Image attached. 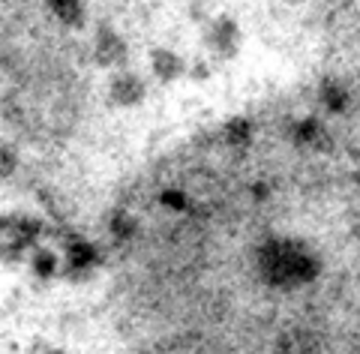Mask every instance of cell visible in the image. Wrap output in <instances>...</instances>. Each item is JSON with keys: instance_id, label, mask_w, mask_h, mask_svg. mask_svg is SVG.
I'll return each instance as SVG.
<instances>
[{"instance_id": "obj_11", "label": "cell", "mask_w": 360, "mask_h": 354, "mask_svg": "<svg viewBox=\"0 0 360 354\" xmlns=\"http://www.w3.org/2000/svg\"><path fill=\"white\" fill-rule=\"evenodd\" d=\"M160 201L165 204L168 210H186V204H189V198H186L184 189H165L162 196H160Z\"/></svg>"}, {"instance_id": "obj_14", "label": "cell", "mask_w": 360, "mask_h": 354, "mask_svg": "<svg viewBox=\"0 0 360 354\" xmlns=\"http://www.w3.org/2000/svg\"><path fill=\"white\" fill-rule=\"evenodd\" d=\"M283 4H288V6H297V4H303V0H283Z\"/></svg>"}, {"instance_id": "obj_6", "label": "cell", "mask_w": 360, "mask_h": 354, "mask_svg": "<svg viewBox=\"0 0 360 354\" xmlns=\"http://www.w3.org/2000/svg\"><path fill=\"white\" fill-rule=\"evenodd\" d=\"M288 139L297 147H312V151H328L330 147V132L321 123V118H315V114H307V118L291 123Z\"/></svg>"}, {"instance_id": "obj_13", "label": "cell", "mask_w": 360, "mask_h": 354, "mask_svg": "<svg viewBox=\"0 0 360 354\" xmlns=\"http://www.w3.org/2000/svg\"><path fill=\"white\" fill-rule=\"evenodd\" d=\"M189 78H195V82H205V78H210V66L205 61H195L193 66H189Z\"/></svg>"}, {"instance_id": "obj_15", "label": "cell", "mask_w": 360, "mask_h": 354, "mask_svg": "<svg viewBox=\"0 0 360 354\" xmlns=\"http://www.w3.org/2000/svg\"><path fill=\"white\" fill-rule=\"evenodd\" d=\"M357 108H360V99H357Z\"/></svg>"}, {"instance_id": "obj_3", "label": "cell", "mask_w": 360, "mask_h": 354, "mask_svg": "<svg viewBox=\"0 0 360 354\" xmlns=\"http://www.w3.org/2000/svg\"><path fill=\"white\" fill-rule=\"evenodd\" d=\"M94 63L103 70H123L129 63V45L117 27L99 25L94 33Z\"/></svg>"}, {"instance_id": "obj_5", "label": "cell", "mask_w": 360, "mask_h": 354, "mask_svg": "<svg viewBox=\"0 0 360 354\" xmlns=\"http://www.w3.org/2000/svg\"><path fill=\"white\" fill-rule=\"evenodd\" d=\"M150 75L160 84H177L180 78L189 75V63L172 45H156L150 51Z\"/></svg>"}, {"instance_id": "obj_4", "label": "cell", "mask_w": 360, "mask_h": 354, "mask_svg": "<svg viewBox=\"0 0 360 354\" xmlns=\"http://www.w3.org/2000/svg\"><path fill=\"white\" fill-rule=\"evenodd\" d=\"M144 96H148V82L132 72L129 66H123V70H115V75H111L108 82V106L111 108H135L141 106Z\"/></svg>"}, {"instance_id": "obj_10", "label": "cell", "mask_w": 360, "mask_h": 354, "mask_svg": "<svg viewBox=\"0 0 360 354\" xmlns=\"http://www.w3.org/2000/svg\"><path fill=\"white\" fill-rule=\"evenodd\" d=\"M66 258H70L72 270H87L94 265V249H90L84 241H75V244H70V249H66Z\"/></svg>"}, {"instance_id": "obj_1", "label": "cell", "mask_w": 360, "mask_h": 354, "mask_svg": "<svg viewBox=\"0 0 360 354\" xmlns=\"http://www.w3.org/2000/svg\"><path fill=\"white\" fill-rule=\"evenodd\" d=\"M262 273L276 285H291L309 282L319 273V265L309 253H303L295 244H270L262 253Z\"/></svg>"}, {"instance_id": "obj_8", "label": "cell", "mask_w": 360, "mask_h": 354, "mask_svg": "<svg viewBox=\"0 0 360 354\" xmlns=\"http://www.w3.org/2000/svg\"><path fill=\"white\" fill-rule=\"evenodd\" d=\"M319 102L328 114L342 118V114H348V108H352V90L342 82H336V78H324L319 84Z\"/></svg>"}, {"instance_id": "obj_7", "label": "cell", "mask_w": 360, "mask_h": 354, "mask_svg": "<svg viewBox=\"0 0 360 354\" xmlns=\"http://www.w3.org/2000/svg\"><path fill=\"white\" fill-rule=\"evenodd\" d=\"M51 18L66 30H82L87 25V6L84 0H45Z\"/></svg>"}, {"instance_id": "obj_12", "label": "cell", "mask_w": 360, "mask_h": 354, "mask_svg": "<svg viewBox=\"0 0 360 354\" xmlns=\"http://www.w3.org/2000/svg\"><path fill=\"white\" fill-rule=\"evenodd\" d=\"M54 267H58V258H54L51 253H37L33 255V270H37L39 277H51Z\"/></svg>"}, {"instance_id": "obj_9", "label": "cell", "mask_w": 360, "mask_h": 354, "mask_svg": "<svg viewBox=\"0 0 360 354\" xmlns=\"http://www.w3.org/2000/svg\"><path fill=\"white\" fill-rule=\"evenodd\" d=\"M252 139V120L250 118H231L225 123V141L234 144V147H243L250 144Z\"/></svg>"}, {"instance_id": "obj_2", "label": "cell", "mask_w": 360, "mask_h": 354, "mask_svg": "<svg viewBox=\"0 0 360 354\" xmlns=\"http://www.w3.org/2000/svg\"><path fill=\"white\" fill-rule=\"evenodd\" d=\"M240 42H243V30L238 25V18L229 13L213 15L205 25V33H201V45H205L207 54L219 63L234 61L240 51Z\"/></svg>"}]
</instances>
